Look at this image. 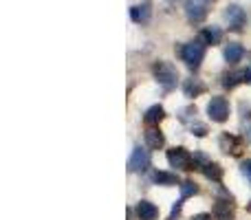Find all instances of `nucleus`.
<instances>
[{
    "label": "nucleus",
    "instance_id": "obj_1",
    "mask_svg": "<svg viewBox=\"0 0 251 220\" xmlns=\"http://www.w3.org/2000/svg\"><path fill=\"white\" fill-rule=\"evenodd\" d=\"M205 47H207V44H205L201 38L194 40V42L183 44V47H181V57H183V62H185V64L190 66L192 71L199 69L201 62L205 60Z\"/></svg>",
    "mask_w": 251,
    "mask_h": 220
},
{
    "label": "nucleus",
    "instance_id": "obj_2",
    "mask_svg": "<svg viewBox=\"0 0 251 220\" xmlns=\"http://www.w3.org/2000/svg\"><path fill=\"white\" fill-rule=\"evenodd\" d=\"M152 73H154L156 82H159L165 91H172L178 82V73L170 62H156V64L152 66Z\"/></svg>",
    "mask_w": 251,
    "mask_h": 220
},
{
    "label": "nucleus",
    "instance_id": "obj_3",
    "mask_svg": "<svg viewBox=\"0 0 251 220\" xmlns=\"http://www.w3.org/2000/svg\"><path fill=\"white\" fill-rule=\"evenodd\" d=\"M168 163L176 170H194V156L185 150V147H174L168 152Z\"/></svg>",
    "mask_w": 251,
    "mask_h": 220
},
{
    "label": "nucleus",
    "instance_id": "obj_4",
    "mask_svg": "<svg viewBox=\"0 0 251 220\" xmlns=\"http://www.w3.org/2000/svg\"><path fill=\"white\" fill-rule=\"evenodd\" d=\"M207 115H209V119L216 121V123L227 121V117H229V101H227L225 97H212L207 104Z\"/></svg>",
    "mask_w": 251,
    "mask_h": 220
},
{
    "label": "nucleus",
    "instance_id": "obj_5",
    "mask_svg": "<svg viewBox=\"0 0 251 220\" xmlns=\"http://www.w3.org/2000/svg\"><path fill=\"white\" fill-rule=\"evenodd\" d=\"M185 16L192 24H201L207 18V0H185Z\"/></svg>",
    "mask_w": 251,
    "mask_h": 220
},
{
    "label": "nucleus",
    "instance_id": "obj_6",
    "mask_svg": "<svg viewBox=\"0 0 251 220\" xmlns=\"http://www.w3.org/2000/svg\"><path fill=\"white\" fill-rule=\"evenodd\" d=\"M225 18H227V22H229L231 31H243L245 22H247V13H245V9L240 7V4H229V7L225 9Z\"/></svg>",
    "mask_w": 251,
    "mask_h": 220
},
{
    "label": "nucleus",
    "instance_id": "obj_7",
    "mask_svg": "<svg viewBox=\"0 0 251 220\" xmlns=\"http://www.w3.org/2000/svg\"><path fill=\"white\" fill-rule=\"evenodd\" d=\"M148 168H150V154H148V150L134 147L128 159V170L130 172H146Z\"/></svg>",
    "mask_w": 251,
    "mask_h": 220
},
{
    "label": "nucleus",
    "instance_id": "obj_8",
    "mask_svg": "<svg viewBox=\"0 0 251 220\" xmlns=\"http://www.w3.org/2000/svg\"><path fill=\"white\" fill-rule=\"evenodd\" d=\"M150 16H152V2L150 0L139 2L130 9V18H132V22H137V24H146V22L150 20Z\"/></svg>",
    "mask_w": 251,
    "mask_h": 220
},
{
    "label": "nucleus",
    "instance_id": "obj_9",
    "mask_svg": "<svg viewBox=\"0 0 251 220\" xmlns=\"http://www.w3.org/2000/svg\"><path fill=\"white\" fill-rule=\"evenodd\" d=\"M221 150L225 152V154H240L243 152V141H240L238 137H234V134H229V132H225L221 137Z\"/></svg>",
    "mask_w": 251,
    "mask_h": 220
},
{
    "label": "nucleus",
    "instance_id": "obj_10",
    "mask_svg": "<svg viewBox=\"0 0 251 220\" xmlns=\"http://www.w3.org/2000/svg\"><path fill=\"white\" fill-rule=\"evenodd\" d=\"M238 84H251V69L249 71H236V73H227L223 77V86L236 88Z\"/></svg>",
    "mask_w": 251,
    "mask_h": 220
},
{
    "label": "nucleus",
    "instance_id": "obj_11",
    "mask_svg": "<svg viewBox=\"0 0 251 220\" xmlns=\"http://www.w3.org/2000/svg\"><path fill=\"white\" fill-rule=\"evenodd\" d=\"M234 214H236V209L229 200H216L212 216L214 220H234Z\"/></svg>",
    "mask_w": 251,
    "mask_h": 220
},
{
    "label": "nucleus",
    "instance_id": "obj_12",
    "mask_svg": "<svg viewBox=\"0 0 251 220\" xmlns=\"http://www.w3.org/2000/svg\"><path fill=\"white\" fill-rule=\"evenodd\" d=\"M146 143L150 150H161L165 146V137L159 128H148L146 130Z\"/></svg>",
    "mask_w": 251,
    "mask_h": 220
},
{
    "label": "nucleus",
    "instance_id": "obj_13",
    "mask_svg": "<svg viewBox=\"0 0 251 220\" xmlns=\"http://www.w3.org/2000/svg\"><path fill=\"white\" fill-rule=\"evenodd\" d=\"M137 216H139V220H156L159 218V209H156V205H152L150 200H141V203L137 205Z\"/></svg>",
    "mask_w": 251,
    "mask_h": 220
},
{
    "label": "nucleus",
    "instance_id": "obj_14",
    "mask_svg": "<svg viewBox=\"0 0 251 220\" xmlns=\"http://www.w3.org/2000/svg\"><path fill=\"white\" fill-rule=\"evenodd\" d=\"M243 55H245L243 44H238V42H229V44L225 47V60L229 62V64H238V62L243 60Z\"/></svg>",
    "mask_w": 251,
    "mask_h": 220
},
{
    "label": "nucleus",
    "instance_id": "obj_15",
    "mask_svg": "<svg viewBox=\"0 0 251 220\" xmlns=\"http://www.w3.org/2000/svg\"><path fill=\"white\" fill-rule=\"evenodd\" d=\"M201 40H203L205 44L216 47V44H221V40H223V31L218 29V26H205V29L201 31Z\"/></svg>",
    "mask_w": 251,
    "mask_h": 220
},
{
    "label": "nucleus",
    "instance_id": "obj_16",
    "mask_svg": "<svg viewBox=\"0 0 251 220\" xmlns=\"http://www.w3.org/2000/svg\"><path fill=\"white\" fill-rule=\"evenodd\" d=\"M201 170H203V174L209 178V181L221 183V178H223V168H221V165H216V163H212V161H209V163L203 165Z\"/></svg>",
    "mask_w": 251,
    "mask_h": 220
},
{
    "label": "nucleus",
    "instance_id": "obj_17",
    "mask_svg": "<svg viewBox=\"0 0 251 220\" xmlns=\"http://www.w3.org/2000/svg\"><path fill=\"white\" fill-rule=\"evenodd\" d=\"M163 117H165V112H163L161 106H152V108L146 110V115H143V121H146L148 125H154V123H159Z\"/></svg>",
    "mask_w": 251,
    "mask_h": 220
},
{
    "label": "nucleus",
    "instance_id": "obj_18",
    "mask_svg": "<svg viewBox=\"0 0 251 220\" xmlns=\"http://www.w3.org/2000/svg\"><path fill=\"white\" fill-rule=\"evenodd\" d=\"M183 91H185V97H199L205 91V84H201L199 79H187Z\"/></svg>",
    "mask_w": 251,
    "mask_h": 220
},
{
    "label": "nucleus",
    "instance_id": "obj_19",
    "mask_svg": "<svg viewBox=\"0 0 251 220\" xmlns=\"http://www.w3.org/2000/svg\"><path fill=\"white\" fill-rule=\"evenodd\" d=\"M152 181L159 183V185H178L176 174H170V172H154Z\"/></svg>",
    "mask_w": 251,
    "mask_h": 220
},
{
    "label": "nucleus",
    "instance_id": "obj_20",
    "mask_svg": "<svg viewBox=\"0 0 251 220\" xmlns=\"http://www.w3.org/2000/svg\"><path fill=\"white\" fill-rule=\"evenodd\" d=\"M178 187H181V198H190V196L199 194V187H196V183H192V181H183Z\"/></svg>",
    "mask_w": 251,
    "mask_h": 220
},
{
    "label": "nucleus",
    "instance_id": "obj_21",
    "mask_svg": "<svg viewBox=\"0 0 251 220\" xmlns=\"http://www.w3.org/2000/svg\"><path fill=\"white\" fill-rule=\"evenodd\" d=\"M190 130H192V134H196V137H205V134H207V125L201 123V121H192Z\"/></svg>",
    "mask_w": 251,
    "mask_h": 220
},
{
    "label": "nucleus",
    "instance_id": "obj_22",
    "mask_svg": "<svg viewBox=\"0 0 251 220\" xmlns=\"http://www.w3.org/2000/svg\"><path fill=\"white\" fill-rule=\"evenodd\" d=\"M240 168H243V174H245V176H247L249 181H251V159L243 161V165H240Z\"/></svg>",
    "mask_w": 251,
    "mask_h": 220
},
{
    "label": "nucleus",
    "instance_id": "obj_23",
    "mask_svg": "<svg viewBox=\"0 0 251 220\" xmlns=\"http://www.w3.org/2000/svg\"><path fill=\"white\" fill-rule=\"evenodd\" d=\"M181 207H183V198L178 200V203H176V205H174V207H172V216H170V220H174V218L178 216V214H181Z\"/></svg>",
    "mask_w": 251,
    "mask_h": 220
},
{
    "label": "nucleus",
    "instance_id": "obj_24",
    "mask_svg": "<svg viewBox=\"0 0 251 220\" xmlns=\"http://www.w3.org/2000/svg\"><path fill=\"white\" fill-rule=\"evenodd\" d=\"M240 110L245 112V117H251V106H247V104H243L240 106Z\"/></svg>",
    "mask_w": 251,
    "mask_h": 220
},
{
    "label": "nucleus",
    "instance_id": "obj_25",
    "mask_svg": "<svg viewBox=\"0 0 251 220\" xmlns=\"http://www.w3.org/2000/svg\"><path fill=\"white\" fill-rule=\"evenodd\" d=\"M192 220H212V216H207V214H199V216H194Z\"/></svg>",
    "mask_w": 251,
    "mask_h": 220
},
{
    "label": "nucleus",
    "instance_id": "obj_26",
    "mask_svg": "<svg viewBox=\"0 0 251 220\" xmlns=\"http://www.w3.org/2000/svg\"><path fill=\"white\" fill-rule=\"evenodd\" d=\"M245 137H247L249 141H251V123H249V125H245Z\"/></svg>",
    "mask_w": 251,
    "mask_h": 220
},
{
    "label": "nucleus",
    "instance_id": "obj_27",
    "mask_svg": "<svg viewBox=\"0 0 251 220\" xmlns=\"http://www.w3.org/2000/svg\"><path fill=\"white\" fill-rule=\"evenodd\" d=\"M168 2H174V0H168Z\"/></svg>",
    "mask_w": 251,
    "mask_h": 220
}]
</instances>
